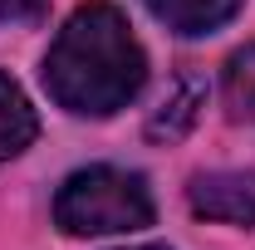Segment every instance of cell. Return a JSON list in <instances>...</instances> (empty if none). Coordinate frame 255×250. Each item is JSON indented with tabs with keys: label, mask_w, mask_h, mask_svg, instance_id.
<instances>
[{
	"label": "cell",
	"mask_w": 255,
	"mask_h": 250,
	"mask_svg": "<svg viewBox=\"0 0 255 250\" xmlns=\"http://www.w3.org/2000/svg\"><path fill=\"white\" fill-rule=\"evenodd\" d=\"M34 137H39V118H34L25 89L10 74H0V162L5 157H20Z\"/></svg>",
	"instance_id": "5b68a950"
},
{
	"label": "cell",
	"mask_w": 255,
	"mask_h": 250,
	"mask_svg": "<svg viewBox=\"0 0 255 250\" xmlns=\"http://www.w3.org/2000/svg\"><path fill=\"white\" fill-rule=\"evenodd\" d=\"M49 0H0V25H30L44 15Z\"/></svg>",
	"instance_id": "ba28073f"
},
{
	"label": "cell",
	"mask_w": 255,
	"mask_h": 250,
	"mask_svg": "<svg viewBox=\"0 0 255 250\" xmlns=\"http://www.w3.org/2000/svg\"><path fill=\"white\" fill-rule=\"evenodd\" d=\"M196 103H201V84H196V79H182V84H177V98L162 103V113H172V123H162L152 137H182V132L191 127V118H196Z\"/></svg>",
	"instance_id": "52a82bcc"
},
{
	"label": "cell",
	"mask_w": 255,
	"mask_h": 250,
	"mask_svg": "<svg viewBox=\"0 0 255 250\" xmlns=\"http://www.w3.org/2000/svg\"><path fill=\"white\" fill-rule=\"evenodd\" d=\"M221 103L231 123H255V44L236 49L221 74Z\"/></svg>",
	"instance_id": "8992f818"
},
{
	"label": "cell",
	"mask_w": 255,
	"mask_h": 250,
	"mask_svg": "<svg viewBox=\"0 0 255 250\" xmlns=\"http://www.w3.org/2000/svg\"><path fill=\"white\" fill-rule=\"evenodd\" d=\"M147 84V54L118 5H79L44 54V89L74 118H113Z\"/></svg>",
	"instance_id": "6da1fadb"
},
{
	"label": "cell",
	"mask_w": 255,
	"mask_h": 250,
	"mask_svg": "<svg viewBox=\"0 0 255 250\" xmlns=\"http://www.w3.org/2000/svg\"><path fill=\"white\" fill-rule=\"evenodd\" d=\"M54 226L64 236H118L152 226V191L128 167H79L54 196Z\"/></svg>",
	"instance_id": "7a4b0ae2"
},
{
	"label": "cell",
	"mask_w": 255,
	"mask_h": 250,
	"mask_svg": "<svg viewBox=\"0 0 255 250\" xmlns=\"http://www.w3.org/2000/svg\"><path fill=\"white\" fill-rule=\"evenodd\" d=\"M142 5L177 34H211L241 10V0H142Z\"/></svg>",
	"instance_id": "277c9868"
},
{
	"label": "cell",
	"mask_w": 255,
	"mask_h": 250,
	"mask_svg": "<svg viewBox=\"0 0 255 250\" xmlns=\"http://www.w3.org/2000/svg\"><path fill=\"white\" fill-rule=\"evenodd\" d=\"M137 250H162V246H137Z\"/></svg>",
	"instance_id": "9c48e42d"
},
{
	"label": "cell",
	"mask_w": 255,
	"mask_h": 250,
	"mask_svg": "<svg viewBox=\"0 0 255 250\" xmlns=\"http://www.w3.org/2000/svg\"><path fill=\"white\" fill-rule=\"evenodd\" d=\"M187 201L206 221L251 226L255 221V172H201V177H191Z\"/></svg>",
	"instance_id": "3957f363"
}]
</instances>
